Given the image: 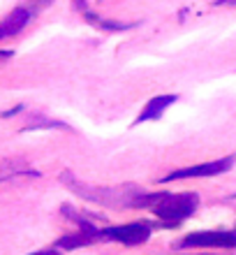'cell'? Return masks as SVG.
Wrapping results in <instances>:
<instances>
[{
  "mask_svg": "<svg viewBox=\"0 0 236 255\" xmlns=\"http://www.w3.org/2000/svg\"><path fill=\"white\" fill-rule=\"evenodd\" d=\"M61 181L68 186L70 190H75L77 195H81L83 200L100 202V204H130L142 190H137V186H114V188H95V186H83L77 181V176L72 172H63Z\"/></svg>",
  "mask_w": 236,
  "mask_h": 255,
  "instance_id": "cell-1",
  "label": "cell"
},
{
  "mask_svg": "<svg viewBox=\"0 0 236 255\" xmlns=\"http://www.w3.org/2000/svg\"><path fill=\"white\" fill-rule=\"evenodd\" d=\"M197 204H199V197L195 193H164L162 200L153 207V211L162 223H167V228H176V223L195 214Z\"/></svg>",
  "mask_w": 236,
  "mask_h": 255,
  "instance_id": "cell-2",
  "label": "cell"
},
{
  "mask_svg": "<svg viewBox=\"0 0 236 255\" xmlns=\"http://www.w3.org/2000/svg\"><path fill=\"white\" fill-rule=\"evenodd\" d=\"M176 249H199V251H213V249H236V232L227 230H204V232H190L176 244Z\"/></svg>",
  "mask_w": 236,
  "mask_h": 255,
  "instance_id": "cell-3",
  "label": "cell"
},
{
  "mask_svg": "<svg viewBox=\"0 0 236 255\" xmlns=\"http://www.w3.org/2000/svg\"><path fill=\"white\" fill-rule=\"evenodd\" d=\"M236 155H225L220 160H211L202 162V165H192V167H178L174 172H169L167 176H162L157 183H171V181H181V179H206V176H218L225 174L234 167Z\"/></svg>",
  "mask_w": 236,
  "mask_h": 255,
  "instance_id": "cell-4",
  "label": "cell"
},
{
  "mask_svg": "<svg viewBox=\"0 0 236 255\" xmlns=\"http://www.w3.org/2000/svg\"><path fill=\"white\" fill-rule=\"evenodd\" d=\"M100 235L107 237V239H114V242L123 244V246H139V244L151 239V223L146 221L123 223V225L100 230Z\"/></svg>",
  "mask_w": 236,
  "mask_h": 255,
  "instance_id": "cell-5",
  "label": "cell"
},
{
  "mask_svg": "<svg viewBox=\"0 0 236 255\" xmlns=\"http://www.w3.org/2000/svg\"><path fill=\"white\" fill-rule=\"evenodd\" d=\"M178 100V95L176 93H162V95H153L146 105H144V109L139 112V116H137V121H135V126H139V123H146V121H157L164 112H167L174 102Z\"/></svg>",
  "mask_w": 236,
  "mask_h": 255,
  "instance_id": "cell-6",
  "label": "cell"
},
{
  "mask_svg": "<svg viewBox=\"0 0 236 255\" xmlns=\"http://www.w3.org/2000/svg\"><path fill=\"white\" fill-rule=\"evenodd\" d=\"M28 21H30V12H28L26 7L12 9V12L2 19V23H0V40H7V37H12V35H19L21 30L28 26Z\"/></svg>",
  "mask_w": 236,
  "mask_h": 255,
  "instance_id": "cell-7",
  "label": "cell"
},
{
  "mask_svg": "<svg viewBox=\"0 0 236 255\" xmlns=\"http://www.w3.org/2000/svg\"><path fill=\"white\" fill-rule=\"evenodd\" d=\"M14 176H40L37 169H30L21 158H0V183L9 181Z\"/></svg>",
  "mask_w": 236,
  "mask_h": 255,
  "instance_id": "cell-8",
  "label": "cell"
},
{
  "mask_svg": "<svg viewBox=\"0 0 236 255\" xmlns=\"http://www.w3.org/2000/svg\"><path fill=\"white\" fill-rule=\"evenodd\" d=\"M93 239H95L93 232H88V230H79V232H75V235L61 237L54 246L56 249H61V251H75V249H83V246H88Z\"/></svg>",
  "mask_w": 236,
  "mask_h": 255,
  "instance_id": "cell-9",
  "label": "cell"
},
{
  "mask_svg": "<svg viewBox=\"0 0 236 255\" xmlns=\"http://www.w3.org/2000/svg\"><path fill=\"white\" fill-rule=\"evenodd\" d=\"M77 7H79L83 16L88 19V23H93V26H100L104 30H125V28H132V23H114V21H107V19H97L93 12H88L86 5H83V0H77Z\"/></svg>",
  "mask_w": 236,
  "mask_h": 255,
  "instance_id": "cell-10",
  "label": "cell"
},
{
  "mask_svg": "<svg viewBox=\"0 0 236 255\" xmlns=\"http://www.w3.org/2000/svg\"><path fill=\"white\" fill-rule=\"evenodd\" d=\"M33 116H35V119H33L30 123H26L21 132H30V130H44V128H68L65 123H61V121H51V119H47L44 114H33Z\"/></svg>",
  "mask_w": 236,
  "mask_h": 255,
  "instance_id": "cell-11",
  "label": "cell"
},
{
  "mask_svg": "<svg viewBox=\"0 0 236 255\" xmlns=\"http://www.w3.org/2000/svg\"><path fill=\"white\" fill-rule=\"evenodd\" d=\"M19 112H23V105H16L14 109H7V112H2V114H0V119H12V116H16Z\"/></svg>",
  "mask_w": 236,
  "mask_h": 255,
  "instance_id": "cell-12",
  "label": "cell"
},
{
  "mask_svg": "<svg viewBox=\"0 0 236 255\" xmlns=\"http://www.w3.org/2000/svg\"><path fill=\"white\" fill-rule=\"evenodd\" d=\"M30 255H63L61 253V249H44V251H37V253H30Z\"/></svg>",
  "mask_w": 236,
  "mask_h": 255,
  "instance_id": "cell-13",
  "label": "cell"
},
{
  "mask_svg": "<svg viewBox=\"0 0 236 255\" xmlns=\"http://www.w3.org/2000/svg\"><path fill=\"white\" fill-rule=\"evenodd\" d=\"M12 56H14L12 49H5V51H0V65H2V63H7L9 58H12Z\"/></svg>",
  "mask_w": 236,
  "mask_h": 255,
  "instance_id": "cell-14",
  "label": "cell"
},
{
  "mask_svg": "<svg viewBox=\"0 0 236 255\" xmlns=\"http://www.w3.org/2000/svg\"><path fill=\"white\" fill-rule=\"evenodd\" d=\"M216 5H236V0H216Z\"/></svg>",
  "mask_w": 236,
  "mask_h": 255,
  "instance_id": "cell-15",
  "label": "cell"
},
{
  "mask_svg": "<svg viewBox=\"0 0 236 255\" xmlns=\"http://www.w3.org/2000/svg\"><path fill=\"white\" fill-rule=\"evenodd\" d=\"M37 5H42V7H47V5H51V0H35Z\"/></svg>",
  "mask_w": 236,
  "mask_h": 255,
  "instance_id": "cell-16",
  "label": "cell"
}]
</instances>
